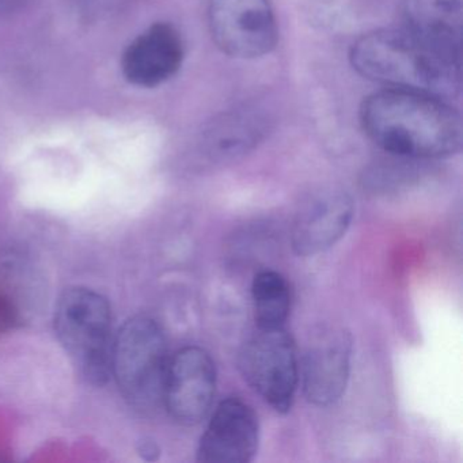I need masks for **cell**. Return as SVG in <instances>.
<instances>
[{"mask_svg": "<svg viewBox=\"0 0 463 463\" xmlns=\"http://www.w3.org/2000/svg\"><path fill=\"white\" fill-rule=\"evenodd\" d=\"M208 21L213 42L230 58H262L278 44L269 0H210Z\"/></svg>", "mask_w": 463, "mask_h": 463, "instance_id": "8992f818", "label": "cell"}, {"mask_svg": "<svg viewBox=\"0 0 463 463\" xmlns=\"http://www.w3.org/2000/svg\"><path fill=\"white\" fill-rule=\"evenodd\" d=\"M169 360L164 330L151 317L129 318L113 338L112 375L135 408L162 403Z\"/></svg>", "mask_w": 463, "mask_h": 463, "instance_id": "277c9868", "label": "cell"}, {"mask_svg": "<svg viewBox=\"0 0 463 463\" xmlns=\"http://www.w3.org/2000/svg\"><path fill=\"white\" fill-rule=\"evenodd\" d=\"M55 332L86 381L102 386L112 375V311L93 289L63 292L55 310Z\"/></svg>", "mask_w": 463, "mask_h": 463, "instance_id": "3957f363", "label": "cell"}, {"mask_svg": "<svg viewBox=\"0 0 463 463\" xmlns=\"http://www.w3.org/2000/svg\"><path fill=\"white\" fill-rule=\"evenodd\" d=\"M24 268L17 259L0 260V330L10 329L24 318L23 298L28 294L24 286Z\"/></svg>", "mask_w": 463, "mask_h": 463, "instance_id": "9a60e30c", "label": "cell"}, {"mask_svg": "<svg viewBox=\"0 0 463 463\" xmlns=\"http://www.w3.org/2000/svg\"><path fill=\"white\" fill-rule=\"evenodd\" d=\"M238 367L276 411L287 413L291 409L299 367L294 340L284 326L257 327L241 346Z\"/></svg>", "mask_w": 463, "mask_h": 463, "instance_id": "5b68a950", "label": "cell"}, {"mask_svg": "<svg viewBox=\"0 0 463 463\" xmlns=\"http://www.w3.org/2000/svg\"><path fill=\"white\" fill-rule=\"evenodd\" d=\"M267 132V118L256 110L224 113L203 134V151L210 161H234L253 150Z\"/></svg>", "mask_w": 463, "mask_h": 463, "instance_id": "4fadbf2b", "label": "cell"}, {"mask_svg": "<svg viewBox=\"0 0 463 463\" xmlns=\"http://www.w3.org/2000/svg\"><path fill=\"white\" fill-rule=\"evenodd\" d=\"M25 0H0V17L17 10Z\"/></svg>", "mask_w": 463, "mask_h": 463, "instance_id": "2e32d148", "label": "cell"}, {"mask_svg": "<svg viewBox=\"0 0 463 463\" xmlns=\"http://www.w3.org/2000/svg\"><path fill=\"white\" fill-rule=\"evenodd\" d=\"M401 28L462 56L463 0H402Z\"/></svg>", "mask_w": 463, "mask_h": 463, "instance_id": "7c38bea8", "label": "cell"}, {"mask_svg": "<svg viewBox=\"0 0 463 463\" xmlns=\"http://www.w3.org/2000/svg\"><path fill=\"white\" fill-rule=\"evenodd\" d=\"M351 196L338 189H327L308 197L295 215L291 245L298 256L324 253L348 232L354 221Z\"/></svg>", "mask_w": 463, "mask_h": 463, "instance_id": "30bf717a", "label": "cell"}, {"mask_svg": "<svg viewBox=\"0 0 463 463\" xmlns=\"http://www.w3.org/2000/svg\"><path fill=\"white\" fill-rule=\"evenodd\" d=\"M251 294L257 327L284 326L291 308L286 279L275 270H262L254 278Z\"/></svg>", "mask_w": 463, "mask_h": 463, "instance_id": "5bb4252c", "label": "cell"}, {"mask_svg": "<svg viewBox=\"0 0 463 463\" xmlns=\"http://www.w3.org/2000/svg\"><path fill=\"white\" fill-rule=\"evenodd\" d=\"M259 419L240 398L222 401L200 439L197 460L202 463H248L259 449Z\"/></svg>", "mask_w": 463, "mask_h": 463, "instance_id": "9c48e42d", "label": "cell"}, {"mask_svg": "<svg viewBox=\"0 0 463 463\" xmlns=\"http://www.w3.org/2000/svg\"><path fill=\"white\" fill-rule=\"evenodd\" d=\"M349 59L360 75L395 90L451 99L462 88V56L403 28L363 34Z\"/></svg>", "mask_w": 463, "mask_h": 463, "instance_id": "7a4b0ae2", "label": "cell"}, {"mask_svg": "<svg viewBox=\"0 0 463 463\" xmlns=\"http://www.w3.org/2000/svg\"><path fill=\"white\" fill-rule=\"evenodd\" d=\"M351 357L352 335L345 329H325L314 335L302 365L303 392L308 402L330 406L343 397Z\"/></svg>", "mask_w": 463, "mask_h": 463, "instance_id": "ba28073f", "label": "cell"}, {"mask_svg": "<svg viewBox=\"0 0 463 463\" xmlns=\"http://www.w3.org/2000/svg\"><path fill=\"white\" fill-rule=\"evenodd\" d=\"M215 392V363L205 349L186 346L169 360L162 403L178 424L194 427L207 419Z\"/></svg>", "mask_w": 463, "mask_h": 463, "instance_id": "52a82bcc", "label": "cell"}, {"mask_svg": "<svg viewBox=\"0 0 463 463\" xmlns=\"http://www.w3.org/2000/svg\"><path fill=\"white\" fill-rule=\"evenodd\" d=\"M184 56L185 48L180 32L170 24H154L128 45L121 69L132 85L156 88L180 71Z\"/></svg>", "mask_w": 463, "mask_h": 463, "instance_id": "8fae6325", "label": "cell"}, {"mask_svg": "<svg viewBox=\"0 0 463 463\" xmlns=\"http://www.w3.org/2000/svg\"><path fill=\"white\" fill-rule=\"evenodd\" d=\"M360 123L378 147L401 158H444L462 147L459 113L425 94L395 89L371 94L360 107Z\"/></svg>", "mask_w": 463, "mask_h": 463, "instance_id": "6da1fadb", "label": "cell"}]
</instances>
